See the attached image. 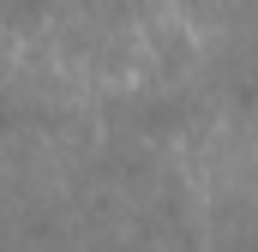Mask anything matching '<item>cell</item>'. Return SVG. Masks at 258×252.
Returning <instances> with one entry per match:
<instances>
[{
    "mask_svg": "<svg viewBox=\"0 0 258 252\" xmlns=\"http://www.w3.org/2000/svg\"><path fill=\"white\" fill-rule=\"evenodd\" d=\"M48 12H54V0H0V24H6L12 36L42 30V24H48Z\"/></svg>",
    "mask_w": 258,
    "mask_h": 252,
    "instance_id": "cell-2",
    "label": "cell"
},
{
    "mask_svg": "<svg viewBox=\"0 0 258 252\" xmlns=\"http://www.w3.org/2000/svg\"><path fill=\"white\" fill-rule=\"evenodd\" d=\"M180 126H186V102H174V96L138 108V132H144V138H174Z\"/></svg>",
    "mask_w": 258,
    "mask_h": 252,
    "instance_id": "cell-1",
    "label": "cell"
}]
</instances>
